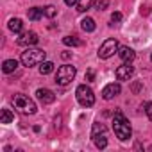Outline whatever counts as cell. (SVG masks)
Wrapping results in <instances>:
<instances>
[{"instance_id": "cell-13", "label": "cell", "mask_w": 152, "mask_h": 152, "mask_svg": "<svg viewBox=\"0 0 152 152\" xmlns=\"http://www.w3.org/2000/svg\"><path fill=\"white\" fill-rule=\"evenodd\" d=\"M81 27H83V31H84V32H93L97 25H95V20H93V18L86 16V18H83V20H81Z\"/></svg>"}, {"instance_id": "cell-25", "label": "cell", "mask_w": 152, "mask_h": 152, "mask_svg": "<svg viewBox=\"0 0 152 152\" xmlns=\"http://www.w3.org/2000/svg\"><path fill=\"white\" fill-rule=\"evenodd\" d=\"M141 88H143V84H141V83H132V86H131L132 93H138V91H140Z\"/></svg>"}, {"instance_id": "cell-5", "label": "cell", "mask_w": 152, "mask_h": 152, "mask_svg": "<svg viewBox=\"0 0 152 152\" xmlns=\"http://www.w3.org/2000/svg\"><path fill=\"white\" fill-rule=\"evenodd\" d=\"M75 73H77L75 66H72V64H63V66H59L57 72H56V83L61 84V86H66V84H70V83L73 81Z\"/></svg>"}, {"instance_id": "cell-9", "label": "cell", "mask_w": 152, "mask_h": 152, "mask_svg": "<svg viewBox=\"0 0 152 152\" xmlns=\"http://www.w3.org/2000/svg\"><path fill=\"white\" fill-rule=\"evenodd\" d=\"M120 91H122L120 84H118V83H111V84L104 86V90H102V99H104V100H111L113 97L120 95Z\"/></svg>"}, {"instance_id": "cell-8", "label": "cell", "mask_w": 152, "mask_h": 152, "mask_svg": "<svg viewBox=\"0 0 152 152\" xmlns=\"http://www.w3.org/2000/svg\"><path fill=\"white\" fill-rule=\"evenodd\" d=\"M38 41H39V38H38V34H36L34 31L22 32V34H20V38L16 39V43H18V45H22V47H32V45H36Z\"/></svg>"}, {"instance_id": "cell-19", "label": "cell", "mask_w": 152, "mask_h": 152, "mask_svg": "<svg viewBox=\"0 0 152 152\" xmlns=\"http://www.w3.org/2000/svg\"><path fill=\"white\" fill-rule=\"evenodd\" d=\"M93 4H95V0H79V4H77V11L84 13V11H88Z\"/></svg>"}, {"instance_id": "cell-18", "label": "cell", "mask_w": 152, "mask_h": 152, "mask_svg": "<svg viewBox=\"0 0 152 152\" xmlns=\"http://www.w3.org/2000/svg\"><path fill=\"white\" fill-rule=\"evenodd\" d=\"M15 120V115L11 113V109H2V115H0V124H11Z\"/></svg>"}, {"instance_id": "cell-29", "label": "cell", "mask_w": 152, "mask_h": 152, "mask_svg": "<svg viewBox=\"0 0 152 152\" xmlns=\"http://www.w3.org/2000/svg\"><path fill=\"white\" fill-rule=\"evenodd\" d=\"M150 61H152V54H150Z\"/></svg>"}, {"instance_id": "cell-3", "label": "cell", "mask_w": 152, "mask_h": 152, "mask_svg": "<svg viewBox=\"0 0 152 152\" xmlns=\"http://www.w3.org/2000/svg\"><path fill=\"white\" fill-rule=\"evenodd\" d=\"M13 106H15L22 115H34L36 109H38L36 104H34V100L29 99V97H25V95H22V93H18V95L13 97Z\"/></svg>"}, {"instance_id": "cell-11", "label": "cell", "mask_w": 152, "mask_h": 152, "mask_svg": "<svg viewBox=\"0 0 152 152\" xmlns=\"http://www.w3.org/2000/svg\"><path fill=\"white\" fill-rule=\"evenodd\" d=\"M118 56H120V59H122L124 63H132L134 57H136L134 50L129 48V47H120V48H118Z\"/></svg>"}, {"instance_id": "cell-1", "label": "cell", "mask_w": 152, "mask_h": 152, "mask_svg": "<svg viewBox=\"0 0 152 152\" xmlns=\"http://www.w3.org/2000/svg\"><path fill=\"white\" fill-rule=\"evenodd\" d=\"M113 131H115V134H116V138H118L120 141L129 140L131 134H132V129H131L129 120H127L120 111H116L115 116H113Z\"/></svg>"}, {"instance_id": "cell-10", "label": "cell", "mask_w": 152, "mask_h": 152, "mask_svg": "<svg viewBox=\"0 0 152 152\" xmlns=\"http://www.w3.org/2000/svg\"><path fill=\"white\" fill-rule=\"evenodd\" d=\"M36 95H38V99H39L43 104H52V102L56 100L54 91H50V90H47V88H39V90L36 91Z\"/></svg>"}, {"instance_id": "cell-16", "label": "cell", "mask_w": 152, "mask_h": 152, "mask_svg": "<svg viewBox=\"0 0 152 152\" xmlns=\"http://www.w3.org/2000/svg\"><path fill=\"white\" fill-rule=\"evenodd\" d=\"M22 27H23V23H22L20 18H11L9 20V31H13L15 34H20L22 32Z\"/></svg>"}, {"instance_id": "cell-24", "label": "cell", "mask_w": 152, "mask_h": 152, "mask_svg": "<svg viewBox=\"0 0 152 152\" xmlns=\"http://www.w3.org/2000/svg\"><path fill=\"white\" fill-rule=\"evenodd\" d=\"M111 22H122V13L115 11V13L111 15Z\"/></svg>"}, {"instance_id": "cell-27", "label": "cell", "mask_w": 152, "mask_h": 152, "mask_svg": "<svg viewBox=\"0 0 152 152\" xmlns=\"http://www.w3.org/2000/svg\"><path fill=\"white\" fill-rule=\"evenodd\" d=\"M64 4H66L68 7H72V6H77V4H79V0H64Z\"/></svg>"}, {"instance_id": "cell-23", "label": "cell", "mask_w": 152, "mask_h": 152, "mask_svg": "<svg viewBox=\"0 0 152 152\" xmlns=\"http://www.w3.org/2000/svg\"><path fill=\"white\" fill-rule=\"evenodd\" d=\"M145 115L148 120H152V102H147L145 104Z\"/></svg>"}, {"instance_id": "cell-12", "label": "cell", "mask_w": 152, "mask_h": 152, "mask_svg": "<svg viewBox=\"0 0 152 152\" xmlns=\"http://www.w3.org/2000/svg\"><path fill=\"white\" fill-rule=\"evenodd\" d=\"M91 138H93L97 148H106V147H107V136H106V131H104V132H99V134H93Z\"/></svg>"}, {"instance_id": "cell-7", "label": "cell", "mask_w": 152, "mask_h": 152, "mask_svg": "<svg viewBox=\"0 0 152 152\" xmlns=\"http://www.w3.org/2000/svg\"><path fill=\"white\" fill-rule=\"evenodd\" d=\"M115 75H116V79H118V81H129L132 75H134V66H132L131 63H124L122 66L116 68Z\"/></svg>"}, {"instance_id": "cell-4", "label": "cell", "mask_w": 152, "mask_h": 152, "mask_svg": "<svg viewBox=\"0 0 152 152\" xmlns=\"http://www.w3.org/2000/svg\"><path fill=\"white\" fill-rule=\"evenodd\" d=\"M75 97H77V102L83 106V107H91L95 104V95H93V90L86 84H81L75 90Z\"/></svg>"}, {"instance_id": "cell-21", "label": "cell", "mask_w": 152, "mask_h": 152, "mask_svg": "<svg viewBox=\"0 0 152 152\" xmlns=\"http://www.w3.org/2000/svg\"><path fill=\"white\" fill-rule=\"evenodd\" d=\"M43 13H45L47 18H54V16L57 15V7H56V6H47V7L43 9Z\"/></svg>"}, {"instance_id": "cell-2", "label": "cell", "mask_w": 152, "mask_h": 152, "mask_svg": "<svg viewBox=\"0 0 152 152\" xmlns=\"http://www.w3.org/2000/svg\"><path fill=\"white\" fill-rule=\"evenodd\" d=\"M45 57H47V52H43L41 48H31V47H27L25 48V52H22V63H23V66H36V64H41L43 61H45Z\"/></svg>"}, {"instance_id": "cell-28", "label": "cell", "mask_w": 152, "mask_h": 152, "mask_svg": "<svg viewBox=\"0 0 152 152\" xmlns=\"http://www.w3.org/2000/svg\"><path fill=\"white\" fill-rule=\"evenodd\" d=\"M61 57H63V59H68V57H70V52H63Z\"/></svg>"}, {"instance_id": "cell-22", "label": "cell", "mask_w": 152, "mask_h": 152, "mask_svg": "<svg viewBox=\"0 0 152 152\" xmlns=\"http://www.w3.org/2000/svg\"><path fill=\"white\" fill-rule=\"evenodd\" d=\"M107 6H109V0H99V2H97V9L99 11H104Z\"/></svg>"}, {"instance_id": "cell-15", "label": "cell", "mask_w": 152, "mask_h": 152, "mask_svg": "<svg viewBox=\"0 0 152 152\" xmlns=\"http://www.w3.org/2000/svg\"><path fill=\"white\" fill-rule=\"evenodd\" d=\"M43 15H45V13H43L41 7H31V9L27 11V16H29V20H32V22H38Z\"/></svg>"}, {"instance_id": "cell-17", "label": "cell", "mask_w": 152, "mask_h": 152, "mask_svg": "<svg viewBox=\"0 0 152 152\" xmlns=\"http://www.w3.org/2000/svg\"><path fill=\"white\" fill-rule=\"evenodd\" d=\"M52 72H54V63H52V61H43L41 66H39V73H41V75H48V73H52Z\"/></svg>"}, {"instance_id": "cell-14", "label": "cell", "mask_w": 152, "mask_h": 152, "mask_svg": "<svg viewBox=\"0 0 152 152\" xmlns=\"http://www.w3.org/2000/svg\"><path fill=\"white\" fill-rule=\"evenodd\" d=\"M16 68H18V61H16V59H7V61H4V64H2V72H4V73H13Z\"/></svg>"}, {"instance_id": "cell-26", "label": "cell", "mask_w": 152, "mask_h": 152, "mask_svg": "<svg viewBox=\"0 0 152 152\" xmlns=\"http://www.w3.org/2000/svg\"><path fill=\"white\" fill-rule=\"evenodd\" d=\"M86 81H88V83L95 81V72H93V70H88V72H86Z\"/></svg>"}, {"instance_id": "cell-6", "label": "cell", "mask_w": 152, "mask_h": 152, "mask_svg": "<svg viewBox=\"0 0 152 152\" xmlns=\"http://www.w3.org/2000/svg\"><path fill=\"white\" fill-rule=\"evenodd\" d=\"M116 50H118V41L113 39V38H109V39H106V41L100 45V48H99V57H100V59H109L111 56H115Z\"/></svg>"}, {"instance_id": "cell-20", "label": "cell", "mask_w": 152, "mask_h": 152, "mask_svg": "<svg viewBox=\"0 0 152 152\" xmlns=\"http://www.w3.org/2000/svg\"><path fill=\"white\" fill-rule=\"evenodd\" d=\"M63 43L68 45V47H79V45H83L77 38H73V36H64L63 38Z\"/></svg>"}]
</instances>
